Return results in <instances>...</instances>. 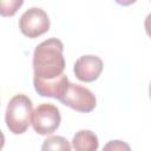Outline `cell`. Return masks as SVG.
I'll use <instances>...</instances> for the list:
<instances>
[{
	"mask_svg": "<svg viewBox=\"0 0 151 151\" xmlns=\"http://www.w3.org/2000/svg\"><path fill=\"white\" fill-rule=\"evenodd\" d=\"M64 45L57 38H51L39 44L33 53L34 77L53 79L64 73Z\"/></svg>",
	"mask_w": 151,
	"mask_h": 151,
	"instance_id": "6da1fadb",
	"label": "cell"
},
{
	"mask_svg": "<svg viewBox=\"0 0 151 151\" xmlns=\"http://www.w3.org/2000/svg\"><path fill=\"white\" fill-rule=\"evenodd\" d=\"M33 105L25 94H15L8 103L5 114V122L8 130L14 134L26 132L32 124Z\"/></svg>",
	"mask_w": 151,
	"mask_h": 151,
	"instance_id": "7a4b0ae2",
	"label": "cell"
},
{
	"mask_svg": "<svg viewBox=\"0 0 151 151\" xmlns=\"http://www.w3.org/2000/svg\"><path fill=\"white\" fill-rule=\"evenodd\" d=\"M61 117L59 109L53 104H40L33 111L32 126L33 130L41 136L52 134L59 127Z\"/></svg>",
	"mask_w": 151,
	"mask_h": 151,
	"instance_id": "3957f363",
	"label": "cell"
},
{
	"mask_svg": "<svg viewBox=\"0 0 151 151\" xmlns=\"http://www.w3.org/2000/svg\"><path fill=\"white\" fill-rule=\"evenodd\" d=\"M61 104L79 111V112H91L96 107V97L94 94L86 87L72 84L70 83L63 93V96L59 98Z\"/></svg>",
	"mask_w": 151,
	"mask_h": 151,
	"instance_id": "277c9868",
	"label": "cell"
},
{
	"mask_svg": "<svg viewBox=\"0 0 151 151\" xmlns=\"http://www.w3.org/2000/svg\"><path fill=\"white\" fill-rule=\"evenodd\" d=\"M19 28L25 37L38 38L50 28V19L46 12L39 7L27 9L19 19Z\"/></svg>",
	"mask_w": 151,
	"mask_h": 151,
	"instance_id": "5b68a950",
	"label": "cell"
},
{
	"mask_svg": "<svg viewBox=\"0 0 151 151\" xmlns=\"http://www.w3.org/2000/svg\"><path fill=\"white\" fill-rule=\"evenodd\" d=\"M73 71L76 77L80 81L92 83L97 80L100 76L103 71V61L97 55H83L74 63Z\"/></svg>",
	"mask_w": 151,
	"mask_h": 151,
	"instance_id": "8992f818",
	"label": "cell"
},
{
	"mask_svg": "<svg viewBox=\"0 0 151 151\" xmlns=\"http://www.w3.org/2000/svg\"><path fill=\"white\" fill-rule=\"evenodd\" d=\"M34 88L41 97H50L59 99L65 92L67 85L70 84L68 78L63 73L53 79H41L38 77L33 78Z\"/></svg>",
	"mask_w": 151,
	"mask_h": 151,
	"instance_id": "52a82bcc",
	"label": "cell"
},
{
	"mask_svg": "<svg viewBox=\"0 0 151 151\" xmlns=\"http://www.w3.org/2000/svg\"><path fill=\"white\" fill-rule=\"evenodd\" d=\"M98 146V137L90 130H80L73 136L72 147L77 151H96Z\"/></svg>",
	"mask_w": 151,
	"mask_h": 151,
	"instance_id": "ba28073f",
	"label": "cell"
},
{
	"mask_svg": "<svg viewBox=\"0 0 151 151\" xmlns=\"http://www.w3.org/2000/svg\"><path fill=\"white\" fill-rule=\"evenodd\" d=\"M71 145L67 142L66 138L61 137V136H51L47 137L44 140V144L41 146L42 150H71Z\"/></svg>",
	"mask_w": 151,
	"mask_h": 151,
	"instance_id": "9c48e42d",
	"label": "cell"
},
{
	"mask_svg": "<svg viewBox=\"0 0 151 151\" xmlns=\"http://www.w3.org/2000/svg\"><path fill=\"white\" fill-rule=\"evenodd\" d=\"M22 4L24 0H0V14L2 17H13Z\"/></svg>",
	"mask_w": 151,
	"mask_h": 151,
	"instance_id": "30bf717a",
	"label": "cell"
},
{
	"mask_svg": "<svg viewBox=\"0 0 151 151\" xmlns=\"http://www.w3.org/2000/svg\"><path fill=\"white\" fill-rule=\"evenodd\" d=\"M123 149L130 150V146L120 140H112L105 146V150H123Z\"/></svg>",
	"mask_w": 151,
	"mask_h": 151,
	"instance_id": "8fae6325",
	"label": "cell"
},
{
	"mask_svg": "<svg viewBox=\"0 0 151 151\" xmlns=\"http://www.w3.org/2000/svg\"><path fill=\"white\" fill-rule=\"evenodd\" d=\"M144 27H145V31H146L147 35L151 38V13L146 15L145 21H144Z\"/></svg>",
	"mask_w": 151,
	"mask_h": 151,
	"instance_id": "7c38bea8",
	"label": "cell"
},
{
	"mask_svg": "<svg viewBox=\"0 0 151 151\" xmlns=\"http://www.w3.org/2000/svg\"><path fill=\"white\" fill-rule=\"evenodd\" d=\"M117 4L122 5V6H129V5H132L134 4L137 0H114Z\"/></svg>",
	"mask_w": 151,
	"mask_h": 151,
	"instance_id": "4fadbf2b",
	"label": "cell"
},
{
	"mask_svg": "<svg viewBox=\"0 0 151 151\" xmlns=\"http://www.w3.org/2000/svg\"><path fill=\"white\" fill-rule=\"evenodd\" d=\"M149 93H150V98H151V83H150V87H149Z\"/></svg>",
	"mask_w": 151,
	"mask_h": 151,
	"instance_id": "5bb4252c",
	"label": "cell"
}]
</instances>
